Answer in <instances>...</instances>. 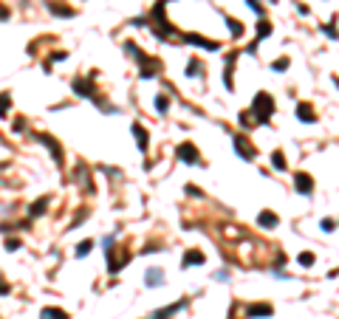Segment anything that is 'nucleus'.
Masks as SVG:
<instances>
[{
  "mask_svg": "<svg viewBox=\"0 0 339 319\" xmlns=\"http://www.w3.org/2000/svg\"><path fill=\"white\" fill-rule=\"evenodd\" d=\"M184 305H187V300L175 302V305H170V308H161V311H156V314H153V319H167V317H173L175 311H181Z\"/></svg>",
  "mask_w": 339,
  "mask_h": 319,
  "instance_id": "9d476101",
  "label": "nucleus"
},
{
  "mask_svg": "<svg viewBox=\"0 0 339 319\" xmlns=\"http://www.w3.org/2000/svg\"><path fill=\"white\" fill-rule=\"evenodd\" d=\"M288 68V60H277L274 62V71H286Z\"/></svg>",
  "mask_w": 339,
  "mask_h": 319,
  "instance_id": "cd10ccee",
  "label": "nucleus"
},
{
  "mask_svg": "<svg viewBox=\"0 0 339 319\" xmlns=\"http://www.w3.org/2000/svg\"><path fill=\"white\" fill-rule=\"evenodd\" d=\"M257 223H260L263 229H274V226H277V215H274V212H260V215H257Z\"/></svg>",
  "mask_w": 339,
  "mask_h": 319,
  "instance_id": "9b49d317",
  "label": "nucleus"
},
{
  "mask_svg": "<svg viewBox=\"0 0 339 319\" xmlns=\"http://www.w3.org/2000/svg\"><path fill=\"white\" fill-rule=\"evenodd\" d=\"M240 121H243V127H252L257 119H254V116H249V113H243V116H240Z\"/></svg>",
  "mask_w": 339,
  "mask_h": 319,
  "instance_id": "bb28decb",
  "label": "nucleus"
},
{
  "mask_svg": "<svg viewBox=\"0 0 339 319\" xmlns=\"http://www.w3.org/2000/svg\"><path fill=\"white\" fill-rule=\"evenodd\" d=\"M271 113H274V99L266 91H260V94L254 96V119L260 121V124H266L271 119Z\"/></svg>",
  "mask_w": 339,
  "mask_h": 319,
  "instance_id": "f257e3e1",
  "label": "nucleus"
},
{
  "mask_svg": "<svg viewBox=\"0 0 339 319\" xmlns=\"http://www.w3.org/2000/svg\"><path fill=\"white\" fill-rule=\"evenodd\" d=\"M9 14H11V11L6 9V6H0V20H6V17H9Z\"/></svg>",
  "mask_w": 339,
  "mask_h": 319,
  "instance_id": "c756f323",
  "label": "nucleus"
},
{
  "mask_svg": "<svg viewBox=\"0 0 339 319\" xmlns=\"http://www.w3.org/2000/svg\"><path fill=\"white\" fill-rule=\"evenodd\" d=\"M45 207H48V198H40V201H37V204H34V207H31V215H43V212H45Z\"/></svg>",
  "mask_w": 339,
  "mask_h": 319,
  "instance_id": "412c9836",
  "label": "nucleus"
},
{
  "mask_svg": "<svg viewBox=\"0 0 339 319\" xmlns=\"http://www.w3.org/2000/svg\"><path fill=\"white\" fill-rule=\"evenodd\" d=\"M161 280H164V274H161V268H150L147 277H144V283L147 285H161Z\"/></svg>",
  "mask_w": 339,
  "mask_h": 319,
  "instance_id": "4468645a",
  "label": "nucleus"
},
{
  "mask_svg": "<svg viewBox=\"0 0 339 319\" xmlns=\"http://www.w3.org/2000/svg\"><path fill=\"white\" fill-rule=\"evenodd\" d=\"M0 294H9V285L6 283H0Z\"/></svg>",
  "mask_w": 339,
  "mask_h": 319,
  "instance_id": "7c9ffc66",
  "label": "nucleus"
},
{
  "mask_svg": "<svg viewBox=\"0 0 339 319\" xmlns=\"http://www.w3.org/2000/svg\"><path fill=\"white\" fill-rule=\"evenodd\" d=\"M48 9H51L54 14H62V17H71V14H74V9H68V6H60V3H48Z\"/></svg>",
  "mask_w": 339,
  "mask_h": 319,
  "instance_id": "f3484780",
  "label": "nucleus"
},
{
  "mask_svg": "<svg viewBox=\"0 0 339 319\" xmlns=\"http://www.w3.org/2000/svg\"><path fill=\"white\" fill-rule=\"evenodd\" d=\"M204 71H201V62H190L187 65V77H201Z\"/></svg>",
  "mask_w": 339,
  "mask_h": 319,
  "instance_id": "4be33fe9",
  "label": "nucleus"
},
{
  "mask_svg": "<svg viewBox=\"0 0 339 319\" xmlns=\"http://www.w3.org/2000/svg\"><path fill=\"white\" fill-rule=\"evenodd\" d=\"M297 116H300L303 121H317V116H314V107H311V105H300V107H297Z\"/></svg>",
  "mask_w": 339,
  "mask_h": 319,
  "instance_id": "ddd939ff",
  "label": "nucleus"
},
{
  "mask_svg": "<svg viewBox=\"0 0 339 319\" xmlns=\"http://www.w3.org/2000/svg\"><path fill=\"white\" fill-rule=\"evenodd\" d=\"M133 136H136V144H139L141 153H147V133H144L141 124H133Z\"/></svg>",
  "mask_w": 339,
  "mask_h": 319,
  "instance_id": "1a4fd4ad",
  "label": "nucleus"
},
{
  "mask_svg": "<svg viewBox=\"0 0 339 319\" xmlns=\"http://www.w3.org/2000/svg\"><path fill=\"white\" fill-rule=\"evenodd\" d=\"M204 263V254L201 251H187L184 254V266H201Z\"/></svg>",
  "mask_w": 339,
  "mask_h": 319,
  "instance_id": "2eb2a0df",
  "label": "nucleus"
},
{
  "mask_svg": "<svg viewBox=\"0 0 339 319\" xmlns=\"http://www.w3.org/2000/svg\"><path fill=\"white\" fill-rule=\"evenodd\" d=\"M161 9H164V3H158V6H156V17H158V23H164V20H161ZM156 34H158V37H170V34H173V28L164 26V28H158Z\"/></svg>",
  "mask_w": 339,
  "mask_h": 319,
  "instance_id": "dca6fc26",
  "label": "nucleus"
},
{
  "mask_svg": "<svg viewBox=\"0 0 339 319\" xmlns=\"http://www.w3.org/2000/svg\"><path fill=\"white\" fill-rule=\"evenodd\" d=\"M271 314H274V308H271L269 302H254V305L246 308V317L249 319H266V317H271Z\"/></svg>",
  "mask_w": 339,
  "mask_h": 319,
  "instance_id": "7ed1b4c3",
  "label": "nucleus"
},
{
  "mask_svg": "<svg viewBox=\"0 0 339 319\" xmlns=\"http://www.w3.org/2000/svg\"><path fill=\"white\" fill-rule=\"evenodd\" d=\"M294 187H297V192H303V195H311V192H314V181H311V175L297 173V175H294Z\"/></svg>",
  "mask_w": 339,
  "mask_h": 319,
  "instance_id": "6e6552de",
  "label": "nucleus"
},
{
  "mask_svg": "<svg viewBox=\"0 0 339 319\" xmlns=\"http://www.w3.org/2000/svg\"><path fill=\"white\" fill-rule=\"evenodd\" d=\"M34 138H37V141H43V144L48 147V150H51V153H54V161H57V164H62V147L57 144L54 138H48V136H45V133H37Z\"/></svg>",
  "mask_w": 339,
  "mask_h": 319,
  "instance_id": "0eeeda50",
  "label": "nucleus"
},
{
  "mask_svg": "<svg viewBox=\"0 0 339 319\" xmlns=\"http://www.w3.org/2000/svg\"><path fill=\"white\" fill-rule=\"evenodd\" d=\"M175 155H178L181 161H187V164H198V161H201V158H198V150H195L190 141H184V144L175 150Z\"/></svg>",
  "mask_w": 339,
  "mask_h": 319,
  "instance_id": "20e7f679",
  "label": "nucleus"
},
{
  "mask_svg": "<svg viewBox=\"0 0 339 319\" xmlns=\"http://www.w3.org/2000/svg\"><path fill=\"white\" fill-rule=\"evenodd\" d=\"M271 34V26L269 23H260V26H257V37H269Z\"/></svg>",
  "mask_w": 339,
  "mask_h": 319,
  "instance_id": "393cba45",
  "label": "nucleus"
},
{
  "mask_svg": "<svg viewBox=\"0 0 339 319\" xmlns=\"http://www.w3.org/2000/svg\"><path fill=\"white\" fill-rule=\"evenodd\" d=\"M300 266H314V254H311V251H303V254H300Z\"/></svg>",
  "mask_w": 339,
  "mask_h": 319,
  "instance_id": "5701e85b",
  "label": "nucleus"
},
{
  "mask_svg": "<svg viewBox=\"0 0 339 319\" xmlns=\"http://www.w3.org/2000/svg\"><path fill=\"white\" fill-rule=\"evenodd\" d=\"M40 319H68V314H65V311H60V308H43Z\"/></svg>",
  "mask_w": 339,
  "mask_h": 319,
  "instance_id": "f8f14e48",
  "label": "nucleus"
},
{
  "mask_svg": "<svg viewBox=\"0 0 339 319\" xmlns=\"http://www.w3.org/2000/svg\"><path fill=\"white\" fill-rule=\"evenodd\" d=\"M322 229H325V232H331V229H337V226H334V220H328V217H325V220H322Z\"/></svg>",
  "mask_w": 339,
  "mask_h": 319,
  "instance_id": "c85d7f7f",
  "label": "nucleus"
},
{
  "mask_svg": "<svg viewBox=\"0 0 339 319\" xmlns=\"http://www.w3.org/2000/svg\"><path fill=\"white\" fill-rule=\"evenodd\" d=\"M184 40H187V43L201 45V48H207V51H218V48H221L218 40H207V37H198V34H184Z\"/></svg>",
  "mask_w": 339,
  "mask_h": 319,
  "instance_id": "423d86ee",
  "label": "nucleus"
},
{
  "mask_svg": "<svg viewBox=\"0 0 339 319\" xmlns=\"http://www.w3.org/2000/svg\"><path fill=\"white\" fill-rule=\"evenodd\" d=\"M226 23H229V31H232V34H243V26H240V23H235V20H226Z\"/></svg>",
  "mask_w": 339,
  "mask_h": 319,
  "instance_id": "b1692460",
  "label": "nucleus"
},
{
  "mask_svg": "<svg viewBox=\"0 0 339 319\" xmlns=\"http://www.w3.org/2000/svg\"><path fill=\"white\" fill-rule=\"evenodd\" d=\"M235 150L240 153L243 161H252V158H254V147L249 144V138H246V136H235Z\"/></svg>",
  "mask_w": 339,
  "mask_h": 319,
  "instance_id": "39448f33",
  "label": "nucleus"
},
{
  "mask_svg": "<svg viewBox=\"0 0 339 319\" xmlns=\"http://www.w3.org/2000/svg\"><path fill=\"white\" fill-rule=\"evenodd\" d=\"M91 249H94V240H82L77 246V257H85V254H91Z\"/></svg>",
  "mask_w": 339,
  "mask_h": 319,
  "instance_id": "6ab92c4d",
  "label": "nucleus"
},
{
  "mask_svg": "<svg viewBox=\"0 0 339 319\" xmlns=\"http://www.w3.org/2000/svg\"><path fill=\"white\" fill-rule=\"evenodd\" d=\"M9 105H11V94H9V91H3V94H0V116H6Z\"/></svg>",
  "mask_w": 339,
  "mask_h": 319,
  "instance_id": "a211bd4d",
  "label": "nucleus"
},
{
  "mask_svg": "<svg viewBox=\"0 0 339 319\" xmlns=\"http://www.w3.org/2000/svg\"><path fill=\"white\" fill-rule=\"evenodd\" d=\"M105 254H108V271L111 274H119V268L130 260V254L127 251H122V254H116V246H111V249H105Z\"/></svg>",
  "mask_w": 339,
  "mask_h": 319,
  "instance_id": "f03ea898",
  "label": "nucleus"
},
{
  "mask_svg": "<svg viewBox=\"0 0 339 319\" xmlns=\"http://www.w3.org/2000/svg\"><path fill=\"white\" fill-rule=\"evenodd\" d=\"M271 167H274V170H286V155L274 153V155H271Z\"/></svg>",
  "mask_w": 339,
  "mask_h": 319,
  "instance_id": "aec40b11",
  "label": "nucleus"
},
{
  "mask_svg": "<svg viewBox=\"0 0 339 319\" xmlns=\"http://www.w3.org/2000/svg\"><path fill=\"white\" fill-rule=\"evenodd\" d=\"M167 105H170V102H167V96H158V99H156V107H158L161 113L167 110Z\"/></svg>",
  "mask_w": 339,
  "mask_h": 319,
  "instance_id": "a878e982",
  "label": "nucleus"
}]
</instances>
